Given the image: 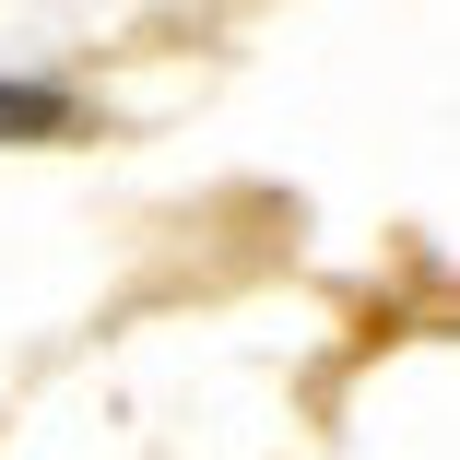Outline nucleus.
Segmentation results:
<instances>
[{
  "label": "nucleus",
  "mask_w": 460,
  "mask_h": 460,
  "mask_svg": "<svg viewBox=\"0 0 460 460\" xmlns=\"http://www.w3.org/2000/svg\"><path fill=\"white\" fill-rule=\"evenodd\" d=\"M59 130H83L71 83H0V142H59Z\"/></svg>",
  "instance_id": "f257e3e1"
}]
</instances>
